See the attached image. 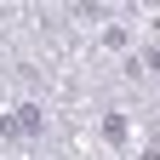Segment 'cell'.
<instances>
[{
    "label": "cell",
    "instance_id": "obj_1",
    "mask_svg": "<svg viewBox=\"0 0 160 160\" xmlns=\"http://www.w3.org/2000/svg\"><path fill=\"white\" fill-rule=\"evenodd\" d=\"M0 132L6 137H34L40 132V109H17L12 120H0Z\"/></svg>",
    "mask_w": 160,
    "mask_h": 160
}]
</instances>
